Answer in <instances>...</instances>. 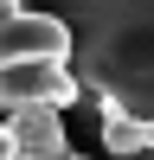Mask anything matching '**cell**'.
<instances>
[{
  "instance_id": "cell-5",
  "label": "cell",
  "mask_w": 154,
  "mask_h": 160,
  "mask_svg": "<svg viewBox=\"0 0 154 160\" xmlns=\"http://www.w3.org/2000/svg\"><path fill=\"white\" fill-rule=\"evenodd\" d=\"M103 148L109 154H154V122L135 109H103Z\"/></svg>"
},
{
  "instance_id": "cell-4",
  "label": "cell",
  "mask_w": 154,
  "mask_h": 160,
  "mask_svg": "<svg viewBox=\"0 0 154 160\" xmlns=\"http://www.w3.org/2000/svg\"><path fill=\"white\" fill-rule=\"evenodd\" d=\"M7 128H13V148L26 160H64L71 154V135H64V122H58L51 102H19V109H7Z\"/></svg>"
},
{
  "instance_id": "cell-3",
  "label": "cell",
  "mask_w": 154,
  "mask_h": 160,
  "mask_svg": "<svg viewBox=\"0 0 154 160\" xmlns=\"http://www.w3.org/2000/svg\"><path fill=\"white\" fill-rule=\"evenodd\" d=\"M7 58H71V19L19 7L13 19H0V64Z\"/></svg>"
},
{
  "instance_id": "cell-2",
  "label": "cell",
  "mask_w": 154,
  "mask_h": 160,
  "mask_svg": "<svg viewBox=\"0 0 154 160\" xmlns=\"http://www.w3.org/2000/svg\"><path fill=\"white\" fill-rule=\"evenodd\" d=\"M84 96V83H77L71 58H7L0 64V109H19V102H51V109H64V102Z\"/></svg>"
},
{
  "instance_id": "cell-6",
  "label": "cell",
  "mask_w": 154,
  "mask_h": 160,
  "mask_svg": "<svg viewBox=\"0 0 154 160\" xmlns=\"http://www.w3.org/2000/svg\"><path fill=\"white\" fill-rule=\"evenodd\" d=\"M13 154H19V148H13V128L0 122V160H13Z\"/></svg>"
},
{
  "instance_id": "cell-1",
  "label": "cell",
  "mask_w": 154,
  "mask_h": 160,
  "mask_svg": "<svg viewBox=\"0 0 154 160\" xmlns=\"http://www.w3.org/2000/svg\"><path fill=\"white\" fill-rule=\"evenodd\" d=\"M71 19L77 83L96 109H135L154 122V0H58Z\"/></svg>"
}]
</instances>
